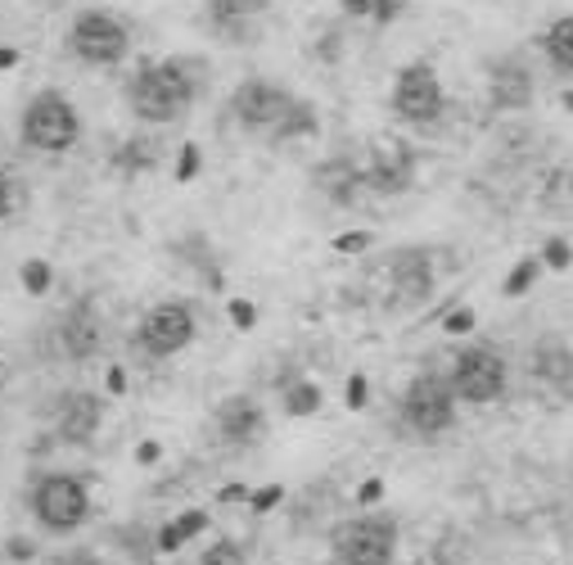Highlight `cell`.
Wrapping results in <instances>:
<instances>
[{
    "label": "cell",
    "instance_id": "1",
    "mask_svg": "<svg viewBox=\"0 0 573 565\" xmlns=\"http://www.w3.org/2000/svg\"><path fill=\"white\" fill-rule=\"evenodd\" d=\"M127 99L131 114L145 122H172L190 99H194V78L181 59H163V63H145V69L127 82Z\"/></svg>",
    "mask_w": 573,
    "mask_h": 565
},
{
    "label": "cell",
    "instance_id": "2",
    "mask_svg": "<svg viewBox=\"0 0 573 565\" xmlns=\"http://www.w3.org/2000/svg\"><path fill=\"white\" fill-rule=\"evenodd\" d=\"M82 137V118L77 109L69 105V95H59V91H37L27 99V109H23V141L32 150H46V154H63V150H73Z\"/></svg>",
    "mask_w": 573,
    "mask_h": 565
},
{
    "label": "cell",
    "instance_id": "3",
    "mask_svg": "<svg viewBox=\"0 0 573 565\" xmlns=\"http://www.w3.org/2000/svg\"><path fill=\"white\" fill-rule=\"evenodd\" d=\"M397 552V525L389 516H361L334 529V556L344 565H389Z\"/></svg>",
    "mask_w": 573,
    "mask_h": 565
},
{
    "label": "cell",
    "instance_id": "4",
    "mask_svg": "<svg viewBox=\"0 0 573 565\" xmlns=\"http://www.w3.org/2000/svg\"><path fill=\"white\" fill-rule=\"evenodd\" d=\"M402 416H407L411 429H420V435H443V429L456 421V389L447 376H416L407 385V393H402Z\"/></svg>",
    "mask_w": 573,
    "mask_h": 565
},
{
    "label": "cell",
    "instance_id": "5",
    "mask_svg": "<svg viewBox=\"0 0 573 565\" xmlns=\"http://www.w3.org/2000/svg\"><path fill=\"white\" fill-rule=\"evenodd\" d=\"M32 511H37V520L46 529L69 534V529L86 525V516H91L86 484L77 475H46L37 489H32Z\"/></svg>",
    "mask_w": 573,
    "mask_h": 565
},
{
    "label": "cell",
    "instance_id": "6",
    "mask_svg": "<svg viewBox=\"0 0 573 565\" xmlns=\"http://www.w3.org/2000/svg\"><path fill=\"white\" fill-rule=\"evenodd\" d=\"M69 46H73V55L86 59V63H122L131 37H127L122 19H114V14H105V10H86V14L73 19Z\"/></svg>",
    "mask_w": 573,
    "mask_h": 565
},
{
    "label": "cell",
    "instance_id": "7",
    "mask_svg": "<svg viewBox=\"0 0 573 565\" xmlns=\"http://www.w3.org/2000/svg\"><path fill=\"white\" fill-rule=\"evenodd\" d=\"M447 95H443V82L429 63H407V69L397 73V86H393V114L411 127H425L443 114Z\"/></svg>",
    "mask_w": 573,
    "mask_h": 565
},
{
    "label": "cell",
    "instance_id": "8",
    "mask_svg": "<svg viewBox=\"0 0 573 565\" xmlns=\"http://www.w3.org/2000/svg\"><path fill=\"white\" fill-rule=\"evenodd\" d=\"M447 380L465 403H497L505 393V362L492 349H461Z\"/></svg>",
    "mask_w": 573,
    "mask_h": 565
},
{
    "label": "cell",
    "instance_id": "9",
    "mask_svg": "<svg viewBox=\"0 0 573 565\" xmlns=\"http://www.w3.org/2000/svg\"><path fill=\"white\" fill-rule=\"evenodd\" d=\"M294 105L298 99L285 91V86H276V82H262V78H253V82H244L240 91L230 95V109H235V118H240L244 127H253V131H276L285 127V118L294 114Z\"/></svg>",
    "mask_w": 573,
    "mask_h": 565
},
{
    "label": "cell",
    "instance_id": "10",
    "mask_svg": "<svg viewBox=\"0 0 573 565\" xmlns=\"http://www.w3.org/2000/svg\"><path fill=\"white\" fill-rule=\"evenodd\" d=\"M194 340V313L186 304H158L141 321V349L154 357H172Z\"/></svg>",
    "mask_w": 573,
    "mask_h": 565
},
{
    "label": "cell",
    "instance_id": "11",
    "mask_svg": "<svg viewBox=\"0 0 573 565\" xmlns=\"http://www.w3.org/2000/svg\"><path fill=\"white\" fill-rule=\"evenodd\" d=\"M217 429H222L226 444L249 448L266 435V416H262V408L253 403V398H226V403L217 408Z\"/></svg>",
    "mask_w": 573,
    "mask_h": 565
},
{
    "label": "cell",
    "instance_id": "12",
    "mask_svg": "<svg viewBox=\"0 0 573 565\" xmlns=\"http://www.w3.org/2000/svg\"><path fill=\"white\" fill-rule=\"evenodd\" d=\"M389 276H393V304H397V308L420 304V298L429 294V285H433V268H429V258H425L420 249L397 254Z\"/></svg>",
    "mask_w": 573,
    "mask_h": 565
},
{
    "label": "cell",
    "instance_id": "13",
    "mask_svg": "<svg viewBox=\"0 0 573 565\" xmlns=\"http://www.w3.org/2000/svg\"><path fill=\"white\" fill-rule=\"evenodd\" d=\"M99 429V398L95 393H63L59 403V435L69 444H91V435Z\"/></svg>",
    "mask_w": 573,
    "mask_h": 565
},
{
    "label": "cell",
    "instance_id": "14",
    "mask_svg": "<svg viewBox=\"0 0 573 565\" xmlns=\"http://www.w3.org/2000/svg\"><path fill=\"white\" fill-rule=\"evenodd\" d=\"M59 344H63V353H69L73 362L95 357V349H99V321H95V308H91V304H77L73 313H63Z\"/></svg>",
    "mask_w": 573,
    "mask_h": 565
},
{
    "label": "cell",
    "instance_id": "15",
    "mask_svg": "<svg viewBox=\"0 0 573 565\" xmlns=\"http://www.w3.org/2000/svg\"><path fill=\"white\" fill-rule=\"evenodd\" d=\"M528 95H533V82H528V73L520 69V63L515 59L497 63L492 69V105L497 109H524Z\"/></svg>",
    "mask_w": 573,
    "mask_h": 565
},
{
    "label": "cell",
    "instance_id": "16",
    "mask_svg": "<svg viewBox=\"0 0 573 565\" xmlns=\"http://www.w3.org/2000/svg\"><path fill=\"white\" fill-rule=\"evenodd\" d=\"M366 186H375V190H407L411 186V154L407 150H393V154H380L375 163H370V173L361 177Z\"/></svg>",
    "mask_w": 573,
    "mask_h": 565
},
{
    "label": "cell",
    "instance_id": "17",
    "mask_svg": "<svg viewBox=\"0 0 573 565\" xmlns=\"http://www.w3.org/2000/svg\"><path fill=\"white\" fill-rule=\"evenodd\" d=\"M266 10V0H204V14H208V23L213 27H222V32H240L253 14H262Z\"/></svg>",
    "mask_w": 573,
    "mask_h": 565
},
{
    "label": "cell",
    "instance_id": "18",
    "mask_svg": "<svg viewBox=\"0 0 573 565\" xmlns=\"http://www.w3.org/2000/svg\"><path fill=\"white\" fill-rule=\"evenodd\" d=\"M542 50H547V59L556 63L560 73H573V14H564V19H556L547 27Z\"/></svg>",
    "mask_w": 573,
    "mask_h": 565
},
{
    "label": "cell",
    "instance_id": "19",
    "mask_svg": "<svg viewBox=\"0 0 573 565\" xmlns=\"http://www.w3.org/2000/svg\"><path fill=\"white\" fill-rule=\"evenodd\" d=\"M204 529H208V516H204V511H186V516H177L172 525L158 529V552H177V548H186L194 534H204Z\"/></svg>",
    "mask_w": 573,
    "mask_h": 565
},
{
    "label": "cell",
    "instance_id": "20",
    "mask_svg": "<svg viewBox=\"0 0 573 565\" xmlns=\"http://www.w3.org/2000/svg\"><path fill=\"white\" fill-rule=\"evenodd\" d=\"M285 412L289 416H312V412H321V389L317 385H294V389H285Z\"/></svg>",
    "mask_w": 573,
    "mask_h": 565
},
{
    "label": "cell",
    "instance_id": "21",
    "mask_svg": "<svg viewBox=\"0 0 573 565\" xmlns=\"http://www.w3.org/2000/svg\"><path fill=\"white\" fill-rule=\"evenodd\" d=\"M537 272H542V258H537V254H528V258H520V268H515L511 276H505V294H511V298H520V294H528V285L537 281Z\"/></svg>",
    "mask_w": 573,
    "mask_h": 565
},
{
    "label": "cell",
    "instance_id": "22",
    "mask_svg": "<svg viewBox=\"0 0 573 565\" xmlns=\"http://www.w3.org/2000/svg\"><path fill=\"white\" fill-rule=\"evenodd\" d=\"M308 131H317V118H312V105H294V114L285 118V127L276 131V141H294V137H308Z\"/></svg>",
    "mask_w": 573,
    "mask_h": 565
},
{
    "label": "cell",
    "instance_id": "23",
    "mask_svg": "<svg viewBox=\"0 0 573 565\" xmlns=\"http://www.w3.org/2000/svg\"><path fill=\"white\" fill-rule=\"evenodd\" d=\"M118 168H122V173L154 168V145H150V141H127V145L118 150Z\"/></svg>",
    "mask_w": 573,
    "mask_h": 565
},
{
    "label": "cell",
    "instance_id": "24",
    "mask_svg": "<svg viewBox=\"0 0 573 565\" xmlns=\"http://www.w3.org/2000/svg\"><path fill=\"white\" fill-rule=\"evenodd\" d=\"M533 372H542V376H569L573 372V357L564 349H537L533 353Z\"/></svg>",
    "mask_w": 573,
    "mask_h": 565
},
{
    "label": "cell",
    "instance_id": "25",
    "mask_svg": "<svg viewBox=\"0 0 573 565\" xmlns=\"http://www.w3.org/2000/svg\"><path fill=\"white\" fill-rule=\"evenodd\" d=\"M199 565H249V556H244V548L235 543V539H217Z\"/></svg>",
    "mask_w": 573,
    "mask_h": 565
},
{
    "label": "cell",
    "instance_id": "26",
    "mask_svg": "<svg viewBox=\"0 0 573 565\" xmlns=\"http://www.w3.org/2000/svg\"><path fill=\"white\" fill-rule=\"evenodd\" d=\"M19 276H23V290H27V294H46V290H50V262H46V258H27Z\"/></svg>",
    "mask_w": 573,
    "mask_h": 565
},
{
    "label": "cell",
    "instance_id": "27",
    "mask_svg": "<svg viewBox=\"0 0 573 565\" xmlns=\"http://www.w3.org/2000/svg\"><path fill=\"white\" fill-rule=\"evenodd\" d=\"M402 14H407V0H370V19H375L380 27L397 23Z\"/></svg>",
    "mask_w": 573,
    "mask_h": 565
},
{
    "label": "cell",
    "instance_id": "28",
    "mask_svg": "<svg viewBox=\"0 0 573 565\" xmlns=\"http://www.w3.org/2000/svg\"><path fill=\"white\" fill-rule=\"evenodd\" d=\"M537 258H542V262H547L551 272H564L569 262H573V254H569V245H564V240H547V249L537 254Z\"/></svg>",
    "mask_w": 573,
    "mask_h": 565
},
{
    "label": "cell",
    "instance_id": "29",
    "mask_svg": "<svg viewBox=\"0 0 573 565\" xmlns=\"http://www.w3.org/2000/svg\"><path fill=\"white\" fill-rule=\"evenodd\" d=\"M280 497H285V489H280V484H266V489L249 493V507H253L258 516H266V511H272V507L280 503Z\"/></svg>",
    "mask_w": 573,
    "mask_h": 565
},
{
    "label": "cell",
    "instance_id": "30",
    "mask_svg": "<svg viewBox=\"0 0 573 565\" xmlns=\"http://www.w3.org/2000/svg\"><path fill=\"white\" fill-rule=\"evenodd\" d=\"M194 177H199V145H186L177 163V181H194Z\"/></svg>",
    "mask_w": 573,
    "mask_h": 565
},
{
    "label": "cell",
    "instance_id": "31",
    "mask_svg": "<svg viewBox=\"0 0 573 565\" xmlns=\"http://www.w3.org/2000/svg\"><path fill=\"white\" fill-rule=\"evenodd\" d=\"M366 245H370V231H348V236L334 240V249H339V254H361Z\"/></svg>",
    "mask_w": 573,
    "mask_h": 565
},
{
    "label": "cell",
    "instance_id": "32",
    "mask_svg": "<svg viewBox=\"0 0 573 565\" xmlns=\"http://www.w3.org/2000/svg\"><path fill=\"white\" fill-rule=\"evenodd\" d=\"M230 317H235V326H240V330H249V326L258 321L253 304H244V298H235V304H230Z\"/></svg>",
    "mask_w": 573,
    "mask_h": 565
},
{
    "label": "cell",
    "instance_id": "33",
    "mask_svg": "<svg viewBox=\"0 0 573 565\" xmlns=\"http://www.w3.org/2000/svg\"><path fill=\"white\" fill-rule=\"evenodd\" d=\"M348 408H366V376H348Z\"/></svg>",
    "mask_w": 573,
    "mask_h": 565
},
{
    "label": "cell",
    "instance_id": "34",
    "mask_svg": "<svg viewBox=\"0 0 573 565\" xmlns=\"http://www.w3.org/2000/svg\"><path fill=\"white\" fill-rule=\"evenodd\" d=\"M10 213H14V186L5 173H0V217H10Z\"/></svg>",
    "mask_w": 573,
    "mask_h": 565
},
{
    "label": "cell",
    "instance_id": "35",
    "mask_svg": "<svg viewBox=\"0 0 573 565\" xmlns=\"http://www.w3.org/2000/svg\"><path fill=\"white\" fill-rule=\"evenodd\" d=\"M380 493H384V480H366L361 493H357V503H380Z\"/></svg>",
    "mask_w": 573,
    "mask_h": 565
},
{
    "label": "cell",
    "instance_id": "36",
    "mask_svg": "<svg viewBox=\"0 0 573 565\" xmlns=\"http://www.w3.org/2000/svg\"><path fill=\"white\" fill-rule=\"evenodd\" d=\"M344 14H353V19H370V0H344Z\"/></svg>",
    "mask_w": 573,
    "mask_h": 565
},
{
    "label": "cell",
    "instance_id": "37",
    "mask_svg": "<svg viewBox=\"0 0 573 565\" xmlns=\"http://www.w3.org/2000/svg\"><path fill=\"white\" fill-rule=\"evenodd\" d=\"M469 321H475V313H469V308H465V313H452V317H447V330H469Z\"/></svg>",
    "mask_w": 573,
    "mask_h": 565
},
{
    "label": "cell",
    "instance_id": "38",
    "mask_svg": "<svg viewBox=\"0 0 573 565\" xmlns=\"http://www.w3.org/2000/svg\"><path fill=\"white\" fill-rule=\"evenodd\" d=\"M127 389V376H122V367H109V393H122Z\"/></svg>",
    "mask_w": 573,
    "mask_h": 565
},
{
    "label": "cell",
    "instance_id": "39",
    "mask_svg": "<svg viewBox=\"0 0 573 565\" xmlns=\"http://www.w3.org/2000/svg\"><path fill=\"white\" fill-rule=\"evenodd\" d=\"M136 461H145V467H150V461H158V444H141V448H136Z\"/></svg>",
    "mask_w": 573,
    "mask_h": 565
},
{
    "label": "cell",
    "instance_id": "40",
    "mask_svg": "<svg viewBox=\"0 0 573 565\" xmlns=\"http://www.w3.org/2000/svg\"><path fill=\"white\" fill-rule=\"evenodd\" d=\"M240 497H249L240 484H230V489H222V503H240Z\"/></svg>",
    "mask_w": 573,
    "mask_h": 565
},
{
    "label": "cell",
    "instance_id": "41",
    "mask_svg": "<svg viewBox=\"0 0 573 565\" xmlns=\"http://www.w3.org/2000/svg\"><path fill=\"white\" fill-rule=\"evenodd\" d=\"M10 556H14V561H27V556H32V548H27V543H10Z\"/></svg>",
    "mask_w": 573,
    "mask_h": 565
},
{
    "label": "cell",
    "instance_id": "42",
    "mask_svg": "<svg viewBox=\"0 0 573 565\" xmlns=\"http://www.w3.org/2000/svg\"><path fill=\"white\" fill-rule=\"evenodd\" d=\"M10 63H19V50L5 46V50H0V69H10Z\"/></svg>",
    "mask_w": 573,
    "mask_h": 565
},
{
    "label": "cell",
    "instance_id": "43",
    "mask_svg": "<svg viewBox=\"0 0 573 565\" xmlns=\"http://www.w3.org/2000/svg\"><path fill=\"white\" fill-rule=\"evenodd\" d=\"M564 105H569V109H573V95H564Z\"/></svg>",
    "mask_w": 573,
    "mask_h": 565
}]
</instances>
